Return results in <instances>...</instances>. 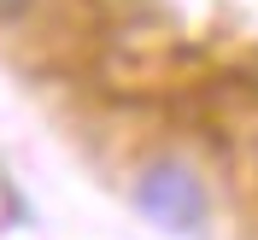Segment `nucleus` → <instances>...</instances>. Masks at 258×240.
I'll return each mask as SVG.
<instances>
[{
	"label": "nucleus",
	"mask_w": 258,
	"mask_h": 240,
	"mask_svg": "<svg viewBox=\"0 0 258 240\" xmlns=\"http://www.w3.org/2000/svg\"><path fill=\"white\" fill-rule=\"evenodd\" d=\"M41 0H0V24H18V18H30Z\"/></svg>",
	"instance_id": "2"
},
{
	"label": "nucleus",
	"mask_w": 258,
	"mask_h": 240,
	"mask_svg": "<svg viewBox=\"0 0 258 240\" xmlns=\"http://www.w3.org/2000/svg\"><path fill=\"white\" fill-rule=\"evenodd\" d=\"M129 205L141 211V223L164 228L176 240H200L211 223V188L206 176L194 170L188 158H147L135 170V188H129Z\"/></svg>",
	"instance_id": "1"
}]
</instances>
